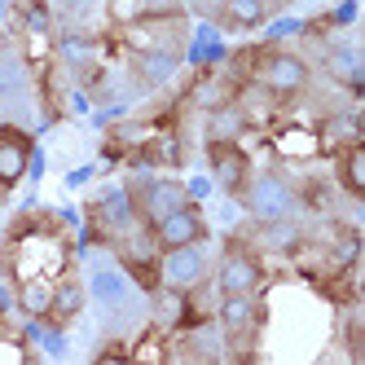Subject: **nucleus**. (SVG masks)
I'll return each instance as SVG.
<instances>
[{
	"instance_id": "obj_1",
	"label": "nucleus",
	"mask_w": 365,
	"mask_h": 365,
	"mask_svg": "<svg viewBox=\"0 0 365 365\" xmlns=\"http://www.w3.org/2000/svg\"><path fill=\"white\" fill-rule=\"evenodd\" d=\"M251 84L264 93L277 106H291V101L308 97L312 88V62L295 48H255V62H251Z\"/></svg>"
},
{
	"instance_id": "obj_2",
	"label": "nucleus",
	"mask_w": 365,
	"mask_h": 365,
	"mask_svg": "<svg viewBox=\"0 0 365 365\" xmlns=\"http://www.w3.org/2000/svg\"><path fill=\"white\" fill-rule=\"evenodd\" d=\"M238 202L247 207V216L255 225H277V220H295V212H299V190H295V180L286 176V172H277V168H264V172L251 168Z\"/></svg>"
},
{
	"instance_id": "obj_3",
	"label": "nucleus",
	"mask_w": 365,
	"mask_h": 365,
	"mask_svg": "<svg viewBox=\"0 0 365 365\" xmlns=\"http://www.w3.org/2000/svg\"><path fill=\"white\" fill-rule=\"evenodd\" d=\"M216 291L220 295H259L264 291V255H259V247L242 242V238H229L216 255Z\"/></svg>"
},
{
	"instance_id": "obj_4",
	"label": "nucleus",
	"mask_w": 365,
	"mask_h": 365,
	"mask_svg": "<svg viewBox=\"0 0 365 365\" xmlns=\"http://www.w3.org/2000/svg\"><path fill=\"white\" fill-rule=\"evenodd\" d=\"M128 202H133V216L141 229H150L154 220H163L168 212H176L180 202H190V185L176 176H137L123 185Z\"/></svg>"
},
{
	"instance_id": "obj_5",
	"label": "nucleus",
	"mask_w": 365,
	"mask_h": 365,
	"mask_svg": "<svg viewBox=\"0 0 365 365\" xmlns=\"http://www.w3.org/2000/svg\"><path fill=\"white\" fill-rule=\"evenodd\" d=\"M216 330L229 352H247L264 330V304L259 295H220L216 304Z\"/></svg>"
},
{
	"instance_id": "obj_6",
	"label": "nucleus",
	"mask_w": 365,
	"mask_h": 365,
	"mask_svg": "<svg viewBox=\"0 0 365 365\" xmlns=\"http://www.w3.org/2000/svg\"><path fill=\"white\" fill-rule=\"evenodd\" d=\"M159 282L172 295H190L198 286L212 282V255H207V242H185L159 251Z\"/></svg>"
},
{
	"instance_id": "obj_7",
	"label": "nucleus",
	"mask_w": 365,
	"mask_h": 365,
	"mask_svg": "<svg viewBox=\"0 0 365 365\" xmlns=\"http://www.w3.org/2000/svg\"><path fill=\"white\" fill-rule=\"evenodd\" d=\"M145 233H150V242L159 251H172V247H185V242H207L212 238V225H207L202 207L190 198V202H180L176 212H168L163 220H154Z\"/></svg>"
},
{
	"instance_id": "obj_8",
	"label": "nucleus",
	"mask_w": 365,
	"mask_h": 365,
	"mask_svg": "<svg viewBox=\"0 0 365 365\" xmlns=\"http://www.w3.org/2000/svg\"><path fill=\"white\" fill-rule=\"evenodd\" d=\"M207 168L229 198H238L251 176V154L242 150V141H207Z\"/></svg>"
},
{
	"instance_id": "obj_9",
	"label": "nucleus",
	"mask_w": 365,
	"mask_h": 365,
	"mask_svg": "<svg viewBox=\"0 0 365 365\" xmlns=\"http://www.w3.org/2000/svg\"><path fill=\"white\" fill-rule=\"evenodd\" d=\"M31 159H36L31 133H22L18 123H0V185L5 190L22 185V176L31 172Z\"/></svg>"
},
{
	"instance_id": "obj_10",
	"label": "nucleus",
	"mask_w": 365,
	"mask_h": 365,
	"mask_svg": "<svg viewBox=\"0 0 365 365\" xmlns=\"http://www.w3.org/2000/svg\"><path fill=\"white\" fill-rule=\"evenodd\" d=\"M273 14L277 9L269 5V0H220V5H216V22L225 31H238V36L259 31Z\"/></svg>"
},
{
	"instance_id": "obj_11",
	"label": "nucleus",
	"mask_w": 365,
	"mask_h": 365,
	"mask_svg": "<svg viewBox=\"0 0 365 365\" xmlns=\"http://www.w3.org/2000/svg\"><path fill=\"white\" fill-rule=\"evenodd\" d=\"M84 304H88V286L75 277V273H66V277L53 282V295H48V317H44V322L71 326V322L84 312Z\"/></svg>"
},
{
	"instance_id": "obj_12",
	"label": "nucleus",
	"mask_w": 365,
	"mask_h": 365,
	"mask_svg": "<svg viewBox=\"0 0 365 365\" xmlns=\"http://www.w3.org/2000/svg\"><path fill=\"white\" fill-rule=\"evenodd\" d=\"M334 180L348 198H365V145L348 141L334 150Z\"/></svg>"
},
{
	"instance_id": "obj_13",
	"label": "nucleus",
	"mask_w": 365,
	"mask_h": 365,
	"mask_svg": "<svg viewBox=\"0 0 365 365\" xmlns=\"http://www.w3.org/2000/svg\"><path fill=\"white\" fill-rule=\"evenodd\" d=\"M176 53L172 48H137V58H133V71H137V80L145 88H159L172 80V71H176Z\"/></svg>"
},
{
	"instance_id": "obj_14",
	"label": "nucleus",
	"mask_w": 365,
	"mask_h": 365,
	"mask_svg": "<svg viewBox=\"0 0 365 365\" xmlns=\"http://www.w3.org/2000/svg\"><path fill=\"white\" fill-rule=\"evenodd\" d=\"M326 71H330V80H334V84H344L348 93L361 88V58H356V48H352V44H330Z\"/></svg>"
},
{
	"instance_id": "obj_15",
	"label": "nucleus",
	"mask_w": 365,
	"mask_h": 365,
	"mask_svg": "<svg viewBox=\"0 0 365 365\" xmlns=\"http://www.w3.org/2000/svg\"><path fill=\"white\" fill-rule=\"evenodd\" d=\"M322 141H326V150H330V154H334L339 145H348V141H361V133H356V110L330 115V119L322 123Z\"/></svg>"
},
{
	"instance_id": "obj_16",
	"label": "nucleus",
	"mask_w": 365,
	"mask_h": 365,
	"mask_svg": "<svg viewBox=\"0 0 365 365\" xmlns=\"http://www.w3.org/2000/svg\"><path fill=\"white\" fill-rule=\"evenodd\" d=\"M48 295H53V282L36 277V282H22L18 304H22V312H31V317H48Z\"/></svg>"
},
{
	"instance_id": "obj_17",
	"label": "nucleus",
	"mask_w": 365,
	"mask_h": 365,
	"mask_svg": "<svg viewBox=\"0 0 365 365\" xmlns=\"http://www.w3.org/2000/svg\"><path fill=\"white\" fill-rule=\"evenodd\" d=\"M88 53H93V44H88L84 36H66V40H62V58H66L71 66H80V62H88Z\"/></svg>"
},
{
	"instance_id": "obj_18",
	"label": "nucleus",
	"mask_w": 365,
	"mask_h": 365,
	"mask_svg": "<svg viewBox=\"0 0 365 365\" xmlns=\"http://www.w3.org/2000/svg\"><path fill=\"white\" fill-rule=\"evenodd\" d=\"M5 312H9V299H5V291H0V317H5Z\"/></svg>"
},
{
	"instance_id": "obj_19",
	"label": "nucleus",
	"mask_w": 365,
	"mask_h": 365,
	"mask_svg": "<svg viewBox=\"0 0 365 365\" xmlns=\"http://www.w3.org/2000/svg\"><path fill=\"white\" fill-rule=\"evenodd\" d=\"M5 194H9V190H5V185H0V198H5Z\"/></svg>"
}]
</instances>
